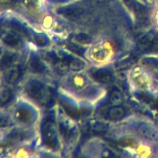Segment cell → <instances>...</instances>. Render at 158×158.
Masks as SVG:
<instances>
[{
  "label": "cell",
  "mask_w": 158,
  "mask_h": 158,
  "mask_svg": "<svg viewBox=\"0 0 158 158\" xmlns=\"http://www.w3.org/2000/svg\"><path fill=\"white\" fill-rule=\"evenodd\" d=\"M67 48H68L69 50H71L72 52H74V53L81 56H83L84 52H85V49H84V48L78 46V45L74 44V43H69V44H68V46H67Z\"/></svg>",
  "instance_id": "obj_24"
},
{
  "label": "cell",
  "mask_w": 158,
  "mask_h": 158,
  "mask_svg": "<svg viewBox=\"0 0 158 158\" xmlns=\"http://www.w3.org/2000/svg\"><path fill=\"white\" fill-rule=\"evenodd\" d=\"M15 118L24 123H29L33 120L34 114L30 109L25 106H20L17 108L15 113Z\"/></svg>",
  "instance_id": "obj_6"
},
{
  "label": "cell",
  "mask_w": 158,
  "mask_h": 158,
  "mask_svg": "<svg viewBox=\"0 0 158 158\" xmlns=\"http://www.w3.org/2000/svg\"><path fill=\"white\" fill-rule=\"evenodd\" d=\"M26 91L32 99L40 102L41 104L50 106L49 103L52 102L51 97L47 95L44 86L40 82L33 80L27 84Z\"/></svg>",
  "instance_id": "obj_1"
},
{
  "label": "cell",
  "mask_w": 158,
  "mask_h": 158,
  "mask_svg": "<svg viewBox=\"0 0 158 158\" xmlns=\"http://www.w3.org/2000/svg\"><path fill=\"white\" fill-rule=\"evenodd\" d=\"M60 131L66 140H71L74 138V135L75 134L74 129H70L63 123H60Z\"/></svg>",
  "instance_id": "obj_20"
},
{
  "label": "cell",
  "mask_w": 158,
  "mask_h": 158,
  "mask_svg": "<svg viewBox=\"0 0 158 158\" xmlns=\"http://www.w3.org/2000/svg\"><path fill=\"white\" fill-rule=\"evenodd\" d=\"M11 26H12V29H13L15 32H18V33L26 34V30L20 24V23H11Z\"/></svg>",
  "instance_id": "obj_28"
},
{
  "label": "cell",
  "mask_w": 158,
  "mask_h": 158,
  "mask_svg": "<svg viewBox=\"0 0 158 158\" xmlns=\"http://www.w3.org/2000/svg\"><path fill=\"white\" fill-rule=\"evenodd\" d=\"M155 35L154 32H150L141 37L137 41L138 49L141 51H149L152 49Z\"/></svg>",
  "instance_id": "obj_7"
},
{
  "label": "cell",
  "mask_w": 158,
  "mask_h": 158,
  "mask_svg": "<svg viewBox=\"0 0 158 158\" xmlns=\"http://www.w3.org/2000/svg\"><path fill=\"white\" fill-rule=\"evenodd\" d=\"M35 42L38 46H44L47 44L48 40L46 38V36H45L44 35H42V34H39L35 36Z\"/></svg>",
  "instance_id": "obj_26"
},
{
  "label": "cell",
  "mask_w": 158,
  "mask_h": 158,
  "mask_svg": "<svg viewBox=\"0 0 158 158\" xmlns=\"http://www.w3.org/2000/svg\"><path fill=\"white\" fill-rule=\"evenodd\" d=\"M29 68L32 72L37 73H43L46 70L45 65L43 64L41 60L39 57L36 56H33L30 60H29Z\"/></svg>",
  "instance_id": "obj_9"
},
{
  "label": "cell",
  "mask_w": 158,
  "mask_h": 158,
  "mask_svg": "<svg viewBox=\"0 0 158 158\" xmlns=\"http://www.w3.org/2000/svg\"><path fill=\"white\" fill-rule=\"evenodd\" d=\"M122 94L118 89H113L110 95V102L113 104H119L122 102Z\"/></svg>",
  "instance_id": "obj_22"
},
{
  "label": "cell",
  "mask_w": 158,
  "mask_h": 158,
  "mask_svg": "<svg viewBox=\"0 0 158 158\" xmlns=\"http://www.w3.org/2000/svg\"><path fill=\"white\" fill-rule=\"evenodd\" d=\"M9 139L14 141H19V140H23V137H24V134L23 132L20 131H17V130H14L12 132L10 133L9 136Z\"/></svg>",
  "instance_id": "obj_25"
},
{
  "label": "cell",
  "mask_w": 158,
  "mask_h": 158,
  "mask_svg": "<svg viewBox=\"0 0 158 158\" xmlns=\"http://www.w3.org/2000/svg\"><path fill=\"white\" fill-rule=\"evenodd\" d=\"M136 97L142 103H146V104L149 105V106L151 107L152 105L154 103V102L156 101V99H155L154 97H153L152 96L149 95V94H145L143 92H138L136 94H135Z\"/></svg>",
  "instance_id": "obj_18"
},
{
  "label": "cell",
  "mask_w": 158,
  "mask_h": 158,
  "mask_svg": "<svg viewBox=\"0 0 158 158\" xmlns=\"http://www.w3.org/2000/svg\"><path fill=\"white\" fill-rule=\"evenodd\" d=\"M60 103L61 106L63 107V109L64 110V111L66 112V114H68V115L73 117V118H77V117H78V110H77V108H76L72 103H69V102L66 101V100H60Z\"/></svg>",
  "instance_id": "obj_11"
},
{
  "label": "cell",
  "mask_w": 158,
  "mask_h": 158,
  "mask_svg": "<svg viewBox=\"0 0 158 158\" xmlns=\"http://www.w3.org/2000/svg\"><path fill=\"white\" fill-rule=\"evenodd\" d=\"M54 65L56 71L60 74H64L65 73L68 72V69L70 68L68 60L64 57L61 59H58Z\"/></svg>",
  "instance_id": "obj_16"
},
{
  "label": "cell",
  "mask_w": 158,
  "mask_h": 158,
  "mask_svg": "<svg viewBox=\"0 0 158 158\" xmlns=\"http://www.w3.org/2000/svg\"><path fill=\"white\" fill-rule=\"evenodd\" d=\"M12 97V93L9 89H5L1 93V104L2 106L6 104L11 100Z\"/></svg>",
  "instance_id": "obj_21"
},
{
  "label": "cell",
  "mask_w": 158,
  "mask_h": 158,
  "mask_svg": "<svg viewBox=\"0 0 158 158\" xmlns=\"http://www.w3.org/2000/svg\"><path fill=\"white\" fill-rule=\"evenodd\" d=\"M108 54V49L105 47H104V46H96L94 49V50H93V56H94V57L99 60H102L105 58H106Z\"/></svg>",
  "instance_id": "obj_19"
},
{
  "label": "cell",
  "mask_w": 158,
  "mask_h": 158,
  "mask_svg": "<svg viewBox=\"0 0 158 158\" xmlns=\"http://www.w3.org/2000/svg\"><path fill=\"white\" fill-rule=\"evenodd\" d=\"M92 77L96 81L102 83H108L113 80L112 73L107 69H97L95 72H94Z\"/></svg>",
  "instance_id": "obj_8"
},
{
  "label": "cell",
  "mask_w": 158,
  "mask_h": 158,
  "mask_svg": "<svg viewBox=\"0 0 158 158\" xmlns=\"http://www.w3.org/2000/svg\"><path fill=\"white\" fill-rule=\"evenodd\" d=\"M4 43H6L7 46L11 47H18L20 46V40L15 35H13L9 32H6L2 35Z\"/></svg>",
  "instance_id": "obj_13"
},
{
  "label": "cell",
  "mask_w": 158,
  "mask_h": 158,
  "mask_svg": "<svg viewBox=\"0 0 158 158\" xmlns=\"http://www.w3.org/2000/svg\"><path fill=\"white\" fill-rule=\"evenodd\" d=\"M57 12L71 21H76L83 15L84 9L77 6H69L60 8Z\"/></svg>",
  "instance_id": "obj_4"
},
{
  "label": "cell",
  "mask_w": 158,
  "mask_h": 158,
  "mask_svg": "<svg viewBox=\"0 0 158 158\" xmlns=\"http://www.w3.org/2000/svg\"><path fill=\"white\" fill-rule=\"evenodd\" d=\"M41 131L43 143L50 149H57L58 140L52 119L47 118V120L43 122Z\"/></svg>",
  "instance_id": "obj_2"
},
{
  "label": "cell",
  "mask_w": 158,
  "mask_h": 158,
  "mask_svg": "<svg viewBox=\"0 0 158 158\" xmlns=\"http://www.w3.org/2000/svg\"><path fill=\"white\" fill-rule=\"evenodd\" d=\"M89 129L91 132L101 134L106 131L107 126L105 123L98 120H94L89 123Z\"/></svg>",
  "instance_id": "obj_17"
},
{
  "label": "cell",
  "mask_w": 158,
  "mask_h": 158,
  "mask_svg": "<svg viewBox=\"0 0 158 158\" xmlns=\"http://www.w3.org/2000/svg\"><path fill=\"white\" fill-rule=\"evenodd\" d=\"M152 50L157 51L158 50V34H156L154 37L153 43V46H152Z\"/></svg>",
  "instance_id": "obj_29"
},
{
  "label": "cell",
  "mask_w": 158,
  "mask_h": 158,
  "mask_svg": "<svg viewBox=\"0 0 158 158\" xmlns=\"http://www.w3.org/2000/svg\"><path fill=\"white\" fill-rule=\"evenodd\" d=\"M151 108H152V109L158 111V100H156V101L154 102V103L152 105Z\"/></svg>",
  "instance_id": "obj_30"
},
{
  "label": "cell",
  "mask_w": 158,
  "mask_h": 158,
  "mask_svg": "<svg viewBox=\"0 0 158 158\" xmlns=\"http://www.w3.org/2000/svg\"><path fill=\"white\" fill-rule=\"evenodd\" d=\"M17 60V56L14 53H6L1 60L2 69H6L12 66Z\"/></svg>",
  "instance_id": "obj_15"
},
{
  "label": "cell",
  "mask_w": 158,
  "mask_h": 158,
  "mask_svg": "<svg viewBox=\"0 0 158 158\" xmlns=\"http://www.w3.org/2000/svg\"><path fill=\"white\" fill-rule=\"evenodd\" d=\"M125 6L131 9L136 15L137 19L141 22L147 21L148 19V10L145 6L139 4L136 0H122Z\"/></svg>",
  "instance_id": "obj_3"
},
{
  "label": "cell",
  "mask_w": 158,
  "mask_h": 158,
  "mask_svg": "<svg viewBox=\"0 0 158 158\" xmlns=\"http://www.w3.org/2000/svg\"><path fill=\"white\" fill-rule=\"evenodd\" d=\"M119 143L122 147H134L136 145V143L134 141V140L130 138L122 139L119 142Z\"/></svg>",
  "instance_id": "obj_27"
},
{
  "label": "cell",
  "mask_w": 158,
  "mask_h": 158,
  "mask_svg": "<svg viewBox=\"0 0 158 158\" xmlns=\"http://www.w3.org/2000/svg\"><path fill=\"white\" fill-rule=\"evenodd\" d=\"M64 57L68 62L69 67L74 71H80L85 67V63L81 60H79L77 58L71 56H65Z\"/></svg>",
  "instance_id": "obj_12"
},
{
  "label": "cell",
  "mask_w": 158,
  "mask_h": 158,
  "mask_svg": "<svg viewBox=\"0 0 158 158\" xmlns=\"http://www.w3.org/2000/svg\"><path fill=\"white\" fill-rule=\"evenodd\" d=\"M125 114V110L120 106H115L108 110L107 115L108 117L112 120H119L124 117Z\"/></svg>",
  "instance_id": "obj_10"
},
{
  "label": "cell",
  "mask_w": 158,
  "mask_h": 158,
  "mask_svg": "<svg viewBox=\"0 0 158 158\" xmlns=\"http://www.w3.org/2000/svg\"><path fill=\"white\" fill-rule=\"evenodd\" d=\"M20 75H21V70L20 68L14 67L6 73V74L5 75V80L8 83L12 84L19 80Z\"/></svg>",
  "instance_id": "obj_14"
},
{
  "label": "cell",
  "mask_w": 158,
  "mask_h": 158,
  "mask_svg": "<svg viewBox=\"0 0 158 158\" xmlns=\"http://www.w3.org/2000/svg\"><path fill=\"white\" fill-rule=\"evenodd\" d=\"M137 132L141 137L147 140H154L158 138V132L154 127L147 123H141L138 126Z\"/></svg>",
  "instance_id": "obj_5"
},
{
  "label": "cell",
  "mask_w": 158,
  "mask_h": 158,
  "mask_svg": "<svg viewBox=\"0 0 158 158\" xmlns=\"http://www.w3.org/2000/svg\"><path fill=\"white\" fill-rule=\"evenodd\" d=\"M74 39L77 42H79L81 43H84V44H88V43H90L92 41V38L88 34L83 33V32L77 34L75 35V37H74Z\"/></svg>",
  "instance_id": "obj_23"
}]
</instances>
